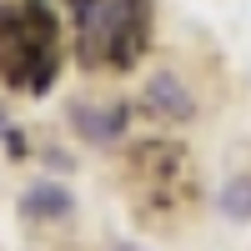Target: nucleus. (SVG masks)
Returning a JSON list of instances; mask_svg holds the SVG:
<instances>
[{"label": "nucleus", "mask_w": 251, "mask_h": 251, "mask_svg": "<svg viewBox=\"0 0 251 251\" xmlns=\"http://www.w3.org/2000/svg\"><path fill=\"white\" fill-rule=\"evenodd\" d=\"M71 121H75L80 141L111 151V146H121V136H126L131 106H126V100H106V106H96V100H71Z\"/></svg>", "instance_id": "obj_4"}, {"label": "nucleus", "mask_w": 251, "mask_h": 251, "mask_svg": "<svg viewBox=\"0 0 251 251\" xmlns=\"http://www.w3.org/2000/svg\"><path fill=\"white\" fill-rule=\"evenodd\" d=\"M221 216L226 221H251V171H241V176H231L221 186Z\"/></svg>", "instance_id": "obj_7"}, {"label": "nucleus", "mask_w": 251, "mask_h": 251, "mask_svg": "<svg viewBox=\"0 0 251 251\" xmlns=\"http://www.w3.org/2000/svg\"><path fill=\"white\" fill-rule=\"evenodd\" d=\"M111 251H146V246H131V241H116Z\"/></svg>", "instance_id": "obj_8"}, {"label": "nucleus", "mask_w": 251, "mask_h": 251, "mask_svg": "<svg viewBox=\"0 0 251 251\" xmlns=\"http://www.w3.org/2000/svg\"><path fill=\"white\" fill-rule=\"evenodd\" d=\"M66 66V25L50 0H10L0 5V86L15 96L55 91Z\"/></svg>", "instance_id": "obj_2"}, {"label": "nucleus", "mask_w": 251, "mask_h": 251, "mask_svg": "<svg viewBox=\"0 0 251 251\" xmlns=\"http://www.w3.org/2000/svg\"><path fill=\"white\" fill-rule=\"evenodd\" d=\"M126 196H131L141 226L171 231L201 201V181H196L191 151L181 141H161V136L136 141L126 151Z\"/></svg>", "instance_id": "obj_3"}, {"label": "nucleus", "mask_w": 251, "mask_h": 251, "mask_svg": "<svg viewBox=\"0 0 251 251\" xmlns=\"http://www.w3.org/2000/svg\"><path fill=\"white\" fill-rule=\"evenodd\" d=\"M141 106H146V116H156L161 126H186V121H196V100H191V91H186L171 71L151 75V86L141 91Z\"/></svg>", "instance_id": "obj_5"}, {"label": "nucleus", "mask_w": 251, "mask_h": 251, "mask_svg": "<svg viewBox=\"0 0 251 251\" xmlns=\"http://www.w3.org/2000/svg\"><path fill=\"white\" fill-rule=\"evenodd\" d=\"M71 15V55L86 75L136 71L156 35L151 0H66Z\"/></svg>", "instance_id": "obj_1"}, {"label": "nucleus", "mask_w": 251, "mask_h": 251, "mask_svg": "<svg viewBox=\"0 0 251 251\" xmlns=\"http://www.w3.org/2000/svg\"><path fill=\"white\" fill-rule=\"evenodd\" d=\"M0 131H5V116H0Z\"/></svg>", "instance_id": "obj_9"}, {"label": "nucleus", "mask_w": 251, "mask_h": 251, "mask_svg": "<svg viewBox=\"0 0 251 251\" xmlns=\"http://www.w3.org/2000/svg\"><path fill=\"white\" fill-rule=\"evenodd\" d=\"M71 211H75V196L60 181H35V186H25V196H20V216L25 221H66Z\"/></svg>", "instance_id": "obj_6"}]
</instances>
